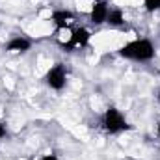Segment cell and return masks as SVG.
<instances>
[{"label": "cell", "mask_w": 160, "mask_h": 160, "mask_svg": "<svg viewBox=\"0 0 160 160\" xmlns=\"http://www.w3.org/2000/svg\"><path fill=\"white\" fill-rule=\"evenodd\" d=\"M45 84L54 91H63L67 86V67L62 62H56L47 73H45Z\"/></svg>", "instance_id": "3957f363"}, {"label": "cell", "mask_w": 160, "mask_h": 160, "mask_svg": "<svg viewBox=\"0 0 160 160\" xmlns=\"http://www.w3.org/2000/svg\"><path fill=\"white\" fill-rule=\"evenodd\" d=\"M41 160H60V158H58V155H56V153H48V155H43Z\"/></svg>", "instance_id": "30bf717a"}, {"label": "cell", "mask_w": 160, "mask_h": 160, "mask_svg": "<svg viewBox=\"0 0 160 160\" xmlns=\"http://www.w3.org/2000/svg\"><path fill=\"white\" fill-rule=\"evenodd\" d=\"M158 101H160V91H158Z\"/></svg>", "instance_id": "4fadbf2b"}, {"label": "cell", "mask_w": 160, "mask_h": 160, "mask_svg": "<svg viewBox=\"0 0 160 160\" xmlns=\"http://www.w3.org/2000/svg\"><path fill=\"white\" fill-rule=\"evenodd\" d=\"M108 11H110V6L106 0H97L93 2L91 6V11H89V22L93 26H101L106 22V17H108Z\"/></svg>", "instance_id": "5b68a950"}, {"label": "cell", "mask_w": 160, "mask_h": 160, "mask_svg": "<svg viewBox=\"0 0 160 160\" xmlns=\"http://www.w3.org/2000/svg\"><path fill=\"white\" fill-rule=\"evenodd\" d=\"M73 19H75V13H73L71 9H63V8H60V9H54V11L50 13V21L56 24L58 30L67 28L69 22H71Z\"/></svg>", "instance_id": "52a82bcc"}, {"label": "cell", "mask_w": 160, "mask_h": 160, "mask_svg": "<svg viewBox=\"0 0 160 160\" xmlns=\"http://www.w3.org/2000/svg\"><path fill=\"white\" fill-rule=\"evenodd\" d=\"M143 8H145L147 13L160 11V0H143Z\"/></svg>", "instance_id": "9c48e42d"}, {"label": "cell", "mask_w": 160, "mask_h": 160, "mask_svg": "<svg viewBox=\"0 0 160 160\" xmlns=\"http://www.w3.org/2000/svg\"><path fill=\"white\" fill-rule=\"evenodd\" d=\"M32 45H34V41L24 38V36H13L4 45V50L6 52H15V54H26L32 48Z\"/></svg>", "instance_id": "8992f818"}, {"label": "cell", "mask_w": 160, "mask_h": 160, "mask_svg": "<svg viewBox=\"0 0 160 160\" xmlns=\"http://www.w3.org/2000/svg\"><path fill=\"white\" fill-rule=\"evenodd\" d=\"M102 128L108 134H121L125 130L130 128V125L127 123L125 116L121 114V110H118L116 106L106 108V112L102 114Z\"/></svg>", "instance_id": "7a4b0ae2"}, {"label": "cell", "mask_w": 160, "mask_h": 160, "mask_svg": "<svg viewBox=\"0 0 160 160\" xmlns=\"http://www.w3.org/2000/svg\"><path fill=\"white\" fill-rule=\"evenodd\" d=\"M106 24H110L112 28H121L125 26V13L121 8H110L108 17H106Z\"/></svg>", "instance_id": "ba28073f"}, {"label": "cell", "mask_w": 160, "mask_h": 160, "mask_svg": "<svg viewBox=\"0 0 160 160\" xmlns=\"http://www.w3.org/2000/svg\"><path fill=\"white\" fill-rule=\"evenodd\" d=\"M89 43H91V32H89L88 28H84V26H78V28L73 30V34H71L69 39L60 45V48H62L63 52H73V50H77V48H86V47H89Z\"/></svg>", "instance_id": "277c9868"}, {"label": "cell", "mask_w": 160, "mask_h": 160, "mask_svg": "<svg viewBox=\"0 0 160 160\" xmlns=\"http://www.w3.org/2000/svg\"><path fill=\"white\" fill-rule=\"evenodd\" d=\"M157 134H158V136H160V123H158V125H157Z\"/></svg>", "instance_id": "7c38bea8"}, {"label": "cell", "mask_w": 160, "mask_h": 160, "mask_svg": "<svg viewBox=\"0 0 160 160\" xmlns=\"http://www.w3.org/2000/svg\"><path fill=\"white\" fill-rule=\"evenodd\" d=\"M6 132H8V128H6V123H4V121H0V140L6 136Z\"/></svg>", "instance_id": "8fae6325"}, {"label": "cell", "mask_w": 160, "mask_h": 160, "mask_svg": "<svg viewBox=\"0 0 160 160\" xmlns=\"http://www.w3.org/2000/svg\"><path fill=\"white\" fill-rule=\"evenodd\" d=\"M121 58L130 60V62H138V63H147L155 58L157 48L153 45V41L147 38H140V39L128 41L118 50Z\"/></svg>", "instance_id": "6da1fadb"}]
</instances>
